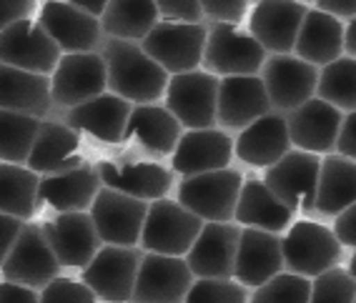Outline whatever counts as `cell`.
<instances>
[{"instance_id":"cell-31","label":"cell","mask_w":356,"mask_h":303,"mask_svg":"<svg viewBox=\"0 0 356 303\" xmlns=\"http://www.w3.org/2000/svg\"><path fill=\"white\" fill-rule=\"evenodd\" d=\"M293 215L296 213L286 203H281L264 181H256V178L243 181L234 223L281 236L289 226H293Z\"/></svg>"},{"instance_id":"cell-50","label":"cell","mask_w":356,"mask_h":303,"mask_svg":"<svg viewBox=\"0 0 356 303\" xmlns=\"http://www.w3.org/2000/svg\"><path fill=\"white\" fill-rule=\"evenodd\" d=\"M70 3H73L81 13L90 15V18H98V20H101V15L106 13V6H108V0H70Z\"/></svg>"},{"instance_id":"cell-9","label":"cell","mask_w":356,"mask_h":303,"mask_svg":"<svg viewBox=\"0 0 356 303\" xmlns=\"http://www.w3.org/2000/svg\"><path fill=\"white\" fill-rule=\"evenodd\" d=\"M60 271H63V265L45 238L43 226L33 221L26 223L23 234L18 236L15 246L10 248L6 263L0 268L3 281L26 286V288L38 290V293L56 278H60Z\"/></svg>"},{"instance_id":"cell-30","label":"cell","mask_w":356,"mask_h":303,"mask_svg":"<svg viewBox=\"0 0 356 303\" xmlns=\"http://www.w3.org/2000/svg\"><path fill=\"white\" fill-rule=\"evenodd\" d=\"M0 110L45 120L53 113L51 78L0 65Z\"/></svg>"},{"instance_id":"cell-2","label":"cell","mask_w":356,"mask_h":303,"mask_svg":"<svg viewBox=\"0 0 356 303\" xmlns=\"http://www.w3.org/2000/svg\"><path fill=\"white\" fill-rule=\"evenodd\" d=\"M201 228H204V221L198 215L184 208L178 201L161 198V201L148 203V215L143 223L138 248L143 253L186 259V253L196 243Z\"/></svg>"},{"instance_id":"cell-40","label":"cell","mask_w":356,"mask_h":303,"mask_svg":"<svg viewBox=\"0 0 356 303\" xmlns=\"http://www.w3.org/2000/svg\"><path fill=\"white\" fill-rule=\"evenodd\" d=\"M356 281L343 268H331L312 281V301L309 303H354Z\"/></svg>"},{"instance_id":"cell-21","label":"cell","mask_w":356,"mask_h":303,"mask_svg":"<svg viewBox=\"0 0 356 303\" xmlns=\"http://www.w3.org/2000/svg\"><path fill=\"white\" fill-rule=\"evenodd\" d=\"M238 240V223H204L196 243L186 253L193 278H234Z\"/></svg>"},{"instance_id":"cell-27","label":"cell","mask_w":356,"mask_h":303,"mask_svg":"<svg viewBox=\"0 0 356 303\" xmlns=\"http://www.w3.org/2000/svg\"><path fill=\"white\" fill-rule=\"evenodd\" d=\"M103 183L98 165L83 163L73 171L40 178V206H48L58 213H88Z\"/></svg>"},{"instance_id":"cell-3","label":"cell","mask_w":356,"mask_h":303,"mask_svg":"<svg viewBox=\"0 0 356 303\" xmlns=\"http://www.w3.org/2000/svg\"><path fill=\"white\" fill-rule=\"evenodd\" d=\"M243 176L236 168L201 173L178 183V203L204 223H234Z\"/></svg>"},{"instance_id":"cell-16","label":"cell","mask_w":356,"mask_h":303,"mask_svg":"<svg viewBox=\"0 0 356 303\" xmlns=\"http://www.w3.org/2000/svg\"><path fill=\"white\" fill-rule=\"evenodd\" d=\"M38 23L63 56L101 53L106 43L101 20L81 13L73 3H43L38 10Z\"/></svg>"},{"instance_id":"cell-4","label":"cell","mask_w":356,"mask_h":303,"mask_svg":"<svg viewBox=\"0 0 356 303\" xmlns=\"http://www.w3.org/2000/svg\"><path fill=\"white\" fill-rule=\"evenodd\" d=\"M284 268L286 273L304 278H318L321 273L337 268L343 246L334 231L316 221H296L281 238Z\"/></svg>"},{"instance_id":"cell-51","label":"cell","mask_w":356,"mask_h":303,"mask_svg":"<svg viewBox=\"0 0 356 303\" xmlns=\"http://www.w3.org/2000/svg\"><path fill=\"white\" fill-rule=\"evenodd\" d=\"M343 53L356 60V18L349 20V26L343 28Z\"/></svg>"},{"instance_id":"cell-6","label":"cell","mask_w":356,"mask_h":303,"mask_svg":"<svg viewBox=\"0 0 356 303\" xmlns=\"http://www.w3.org/2000/svg\"><path fill=\"white\" fill-rule=\"evenodd\" d=\"M206 35H209L206 23H201V26H186V23L159 20L153 26V31L143 38L140 48L168 76H184V73L201 70Z\"/></svg>"},{"instance_id":"cell-29","label":"cell","mask_w":356,"mask_h":303,"mask_svg":"<svg viewBox=\"0 0 356 303\" xmlns=\"http://www.w3.org/2000/svg\"><path fill=\"white\" fill-rule=\"evenodd\" d=\"M289 151H291V138H289L286 115L274 110L251 123L234 140V153L238 156V161L254 168H271Z\"/></svg>"},{"instance_id":"cell-15","label":"cell","mask_w":356,"mask_h":303,"mask_svg":"<svg viewBox=\"0 0 356 303\" xmlns=\"http://www.w3.org/2000/svg\"><path fill=\"white\" fill-rule=\"evenodd\" d=\"M309 6L281 0L256 3L248 10V35L271 56H291Z\"/></svg>"},{"instance_id":"cell-7","label":"cell","mask_w":356,"mask_h":303,"mask_svg":"<svg viewBox=\"0 0 356 303\" xmlns=\"http://www.w3.org/2000/svg\"><path fill=\"white\" fill-rule=\"evenodd\" d=\"M103 93H108V76L101 53H73L58 60L51 76L53 110L63 113Z\"/></svg>"},{"instance_id":"cell-22","label":"cell","mask_w":356,"mask_h":303,"mask_svg":"<svg viewBox=\"0 0 356 303\" xmlns=\"http://www.w3.org/2000/svg\"><path fill=\"white\" fill-rule=\"evenodd\" d=\"M231 158H234V138L221 128L184 131L171 156V168L173 173L191 178L201 173L223 171L229 168Z\"/></svg>"},{"instance_id":"cell-18","label":"cell","mask_w":356,"mask_h":303,"mask_svg":"<svg viewBox=\"0 0 356 303\" xmlns=\"http://www.w3.org/2000/svg\"><path fill=\"white\" fill-rule=\"evenodd\" d=\"M274 110L268 103L266 88L261 76H236L221 78L218 85V110L216 128L223 133H241L251 123Z\"/></svg>"},{"instance_id":"cell-42","label":"cell","mask_w":356,"mask_h":303,"mask_svg":"<svg viewBox=\"0 0 356 303\" xmlns=\"http://www.w3.org/2000/svg\"><path fill=\"white\" fill-rule=\"evenodd\" d=\"M246 0H201L206 23H223V26H238L248 13Z\"/></svg>"},{"instance_id":"cell-48","label":"cell","mask_w":356,"mask_h":303,"mask_svg":"<svg viewBox=\"0 0 356 303\" xmlns=\"http://www.w3.org/2000/svg\"><path fill=\"white\" fill-rule=\"evenodd\" d=\"M0 303H40V293L10 281H0Z\"/></svg>"},{"instance_id":"cell-32","label":"cell","mask_w":356,"mask_h":303,"mask_svg":"<svg viewBox=\"0 0 356 303\" xmlns=\"http://www.w3.org/2000/svg\"><path fill=\"white\" fill-rule=\"evenodd\" d=\"M343 28L341 20L321 13L316 8H309L299 38L293 45V56L306 60L314 68H326L334 60L343 58Z\"/></svg>"},{"instance_id":"cell-5","label":"cell","mask_w":356,"mask_h":303,"mask_svg":"<svg viewBox=\"0 0 356 303\" xmlns=\"http://www.w3.org/2000/svg\"><path fill=\"white\" fill-rule=\"evenodd\" d=\"M206 48L201 68L211 76L236 78V76H259L266 63V51L256 43L248 33L238 31V26L223 23H206Z\"/></svg>"},{"instance_id":"cell-35","label":"cell","mask_w":356,"mask_h":303,"mask_svg":"<svg viewBox=\"0 0 356 303\" xmlns=\"http://www.w3.org/2000/svg\"><path fill=\"white\" fill-rule=\"evenodd\" d=\"M40 176L28 165L0 163V213L31 223L40 208Z\"/></svg>"},{"instance_id":"cell-36","label":"cell","mask_w":356,"mask_h":303,"mask_svg":"<svg viewBox=\"0 0 356 303\" xmlns=\"http://www.w3.org/2000/svg\"><path fill=\"white\" fill-rule=\"evenodd\" d=\"M43 120L0 110V163L26 165Z\"/></svg>"},{"instance_id":"cell-12","label":"cell","mask_w":356,"mask_h":303,"mask_svg":"<svg viewBox=\"0 0 356 303\" xmlns=\"http://www.w3.org/2000/svg\"><path fill=\"white\" fill-rule=\"evenodd\" d=\"M318 171H321V158L316 153L306 151H289L279 163L266 168L264 183L271 188L281 203H286L289 208L296 213H314L318 188Z\"/></svg>"},{"instance_id":"cell-19","label":"cell","mask_w":356,"mask_h":303,"mask_svg":"<svg viewBox=\"0 0 356 303\" xmlns=\"http://www.w3.org/2000/svg\"><path fill=\"white\" fill-rule=\"evenodd\" d=\"M43 234L63 268L83 271L103 248L90 213H58L43 223Z\"/></svg>"},{"instance_id":"cell-25","label":"cell","mask_w":356,"mask_h":303,"mask_svg":"<svg viewBox=\"0 0 356 303\" xmlns=\"http://www.w3.org/2000/svg\"><path fill=\"white\" fill-rule=\"evenodd\" d=\"M181 136H184V128L165 106H156V103L134 106L121 145L161 158V156H173Z\"/></svg>"},{"instance_id":"cell-41","label":"cell","mask_w":356,"mask_h":303,"mask_svg":"<svg viewBox=\"0 0 356 303\" xmlns=\"http://www.w3.org/2000/svg\"><path fill=\"white\" fill-rule=\"evenodd\" d=\"M98 298L83 281L76 278H56L40 290V303H96Z\"/></svg>"},{"instance_id":"cell-11","label":"cell","mask_w":356,"mask_h":303,"mask_svg":"<svg viewBox=\"0 0 356 303\" xmlns=\"http://www.w3.org/2000/svg\"><path fill=\"white\" fill-rule=\"evenodd\" d=\"M259 76L264 81L274 113L286 115L304 106L306 101L316 98L318 68L309 65L293 53L291 56H266V63Z\"/></svg>"},{"instance_id":"cell-38","label":"cell","mask_w":356,"mask_h":303,"mask_svg":"<svg viewBox=\"0 0 356 303\" xmlns=\"http://www.w3.org/2000/svg\"><path fill=\"white\" fill-rule=\"evenodd\" d=\"M312 301V281L293 273H279L268 284L256 288L248 303H309Z\"/></svg>"},{"instance_id":"cell-23","label":"cell","mask_w":356,"mask_h":303,"mask_svg":"<svg viewBox=\"0 0 356 303\" xmlns=\"http://www.w3.org/2000/svg\"><path fill=\"white\" fill-rule=\"evenodd\" d=\"M341 123H343L341 110L329 106L321 98H312V101H306L296 110L286 113L291 145H296V151L316 153V156L337 148Z\"/></svg>"},{"instance_id":"cell-47","label":"cell","mask_w":356,"mask_h":303,"mask_svg":"<svg viewBox=\"0 0 356 303\" xmlns=\"http://www.w3.org/2000/svg\"><path fill=\"white\" fill-rule=\"evenodd\" d=\"M334 236L341 246H351L356 251V203L349 206L334 223Z\"/></svg>"},{"instance_id":"cell-10","label":"cell","mask_w":356,"mask_h":303,"mask_svg":"<svg viewBox=\"0 0 356 303\" xmlns=\"http://www.w3.org/2000/svg\"><path fill=\"white\" fill-rule=\"evenodd\" d=\"M143 251L140 248L103 246L81 271V281L103 303H131Z\"/></svg>"},{"instance_id":"cell-13","label":"cell","mask_w":356,"mask_h":303,"mask_svg":"<svg viewBox=\"0 0 356 303\" xmlns=\"http://www.w3.org/2000/svg\"><path fill=\"white\" fill-rule=\"evenodd\" d=\"M88 213L93 218V226L101 236L103 246L138 248L143 223L148 215L146 201L123 196L111 188H101Z\"/></svg>"},{"instance_id":"cell-34","label":"cell","mask_w":356,"mask_h":303,"mask_svg":"<svg viewBox=\"0 0 356 303\" xmlns=\"http://www.w3.org/2000/svg\"><path fill=\"white\" fill-rule=\"evenodd\" d=\"M159 23V8L151 0H111L101 15L103 35L111 40L143 43Z\"/></svg>"},{"instance_id":"cell-33","label":"cell","mask_w":356,"mask_h":303,"mask_svg":"<svg viewBox=\"0 0 356 303\" xmlns=\"http://www.w3.org/2000/svg\"><path fill=\"white\" fill-rule=\"evenodd\" d=\"M356 203V163L343 156L331 153L321 158V171H318V188L314 213L326 215V218H339L343 211Z\"/></svg>"},{"instance_id":"cell-24","label":"cell","mask_w":356,"mask_h":303,"mask_svg":"<svg viewBox=\"0 0 356 303\" xmlns=\"http://www.w3.org/2000/svg\"><path fill=\"white\" fill-rule=\"evenodd\" d=\"M131 110H134V106L128 101L113 93H103L93 101L83 103V106L63 110L58 120H63L65 126L78 133H88L101 143L121 145Z\"/></svg>"},{"instance_id":"cell-1","label":"cell","mask_w":356,"mask_h":303,"mask_svg":"<svg viewBox=\"0 0 356 303\" xmlns=\"http://www.w3.org/2000/svg\"><path fill=\"white\" fill-rule=\"evenodd\" d=\"M108 76V93L118 95L131 106H153L165 95L168 73L143 53L140 43L106 38L101 48Z\"/></svg>"},{"instance_id":"cell-26","label":"cell","mask_w":356,"mask_h":303,"mask_svg":"<svg viewBox=\"0 0 356 303\" xmlns=\"http://www.w3.org/2000/svg\"><path fill=\"white\" fill-rule=\"evenodd\" d=\"M284 273V248L281 236L256 231V228H241L238 253H236L234 278L246 288H261L271 278Z\"/></svg>"},{"instance_id":"cell-17","label":"cell","mask_w":356,"mask_h":303,"mask_svg":"<svg viewBox=\"0 0 356 303\" xmlns=\"http://www.w3.org/2000/svg\"><path fill=\"white\" fill-rule=\"evenodd\" d=\"M193 281L186 259L143 253L131 303H186Z\"/></svg>"},{"instance_id":"cell-14","label":"cell","mask_w":356,"mask_h":303,"mask_svg":"<svg viewBox=\"0 0 356 303\" xmlns=\"http://www.w3.org/2000/svg\"><path fill=\"white\" fill-rule=\"evenodd\" d=\"M60 58L63 53L35 18L15 23L0 33V65L51 78Z\"/></svg>"},{"instance_id":"cell-53","label":"cell","mask_w":356,"mask_h":303,"mask_svg":"<svg viewBox=\"0 0 356 303\" xmlns=\"http://www.w3.org/2000/svg\"><path fill=\"white\" fill-rule=\"evenodd\" d=\"M354 303H356V301H354Z\"/></svg>"},{"instance_id":"cell-28","label":"cell","mask_w":356,"mask_h":303,"mask_svg":"<svg viewBox=\"0 0 356 303\" xmlns=\"http://www.w3.org/2000/svg\"><path fill=\"white\" fill-rule=\"evenodd\" d=\"M86 161L81 158V133L73 131L56 118H45L40 123L38 138L33 143L28 168L33 173L43 176H56V173L73 171Z\"/></svg>"},{"instance_id":"cell-8","label":"cell","mask_w":356,"mask_h":303,"mask_svg":"<svg viewBox=\"0 0 356 303\" xmlns=\"http://www.w3.org/2000/svg\"><path fill=\"white\" fill-rule=\"evenodd\" d=\"M218 85H221V81L206 70L171 76L168 88H165V108L186 131L216 128Z\"/></svg>"},{"instance_id":"cell-39","label":"cell","mask_w":356,"mask_h":303,"mask_svg":"<svg viewBox=\"0 0 356 303\" xmlns=\"http://www.w3.org/2000/svg\"><path fill=\"white\" fill-rule=\"evenodd\" d=\"M186 303H248V288L236 278H196Z\"/></svg>"},{"instance_id":"cell-37","label":"cell","mask_w":356,"mask_h":303,"mask_svg":"<svg viewBox=\"0 0 356 303\" xmlns=\"http://www.w3.org/2000/svg\"><path fill=\"white\" fill-rule=\"evenodd\" d=\"M316 98L329 106L354 113L356 110V60L349 56L339 58L331 65L321 68L316 85Z\"/></svg>"},{"instance_id":"cell-46","label":"cell","mask_w":356,"mask_h":303,"mask_svg":"<svg viewBox=\"0 0 356 303\" xmlns=\"http://www.w3.org/2000/svg\"><path fill=\"white\" fill-rule=\"evenodd\" d=\"M337 156H343L356 163V110L343 115L341 131L337 138Z\"/></svg>"},{"instance_id":"cell-49","label":"cell","mask_w":356,"mask_h":303,"mask_svg":"<svg viewBox=\"0 0 356 303\" xmlns=\"http://www.w3.org/2000/svg\"><path fill=\"white\" fill-rule=\"evenodd\" d=\"M314 8L316 10H321V13L331 15V18L337 20H354L356 18V0H318V3H314Z\"/></svg>"},{"instance_id":"cell-44","label":"cell","mask_w":356,"mask_h":303,"mask_svg":"<svg viewBox=\"0 0 356 303\" xmlns=\"http://www.w3.org/2000/svg\"><path fill=\"white\" fill-rule=\"evenodd\" d=\"M38 13V3L33 0H0V33L15 23L33 20Z\"/></svg>"},{"instance_id":"cell-52","label":"cell","mask_w":356,"mask_h":303,"mask_svg":"<svg viewBox=\"0 0 356 303\" xmlns=\"http://www.w3.org/2000/svg\"><path fill=\"white\" fill-rule=\"evenodd\" d=\"M349 276L356 281V251H354V256H351V261H349Z\"/></svg>"},{"instance_id":"cell-20","label":"cell","mask_w":356,"mask_h":303,"mask_svg":"<svg viewBox=\"0 0 356 303\" xmlns=\"http://www.w3.org/2000/svg\"><path fill=\"white\" fill-rule=\"evenodd\" d=\"M98 176L103 188L146 203L165 198L173 186V173L156 161H101Z\"/></svg>"},{"instance_id":"cell-45","label":"cell","mask_w":356,"mask_h":303,"mask_svg":"<svg viewBox=\"0 0 356 303\" xmlns=\"http://www.w3.org/2000/svg\"><path fill=\"white\" fill-rule=\"evenodd\" d=\"M23 228H26V223L23 221L0 213V268H3V263H6L10 248L15 246L18 236L23 234Z\"/></svg>"},{"instance_id":"cell-43","label":"cell","mask_w":356,"mask_h":303,"mask_svg":"<svg viewBox=\"0 0 356 303\" xmlns=\"http://www.w3.org/2000/svg\"><path fill=\"white\" fill-rule=\"evenodd\" d=\"M156 8H159V20L165 23H186V26L206 23L198 0H159Z\"/></svg>"}]
</instances>
